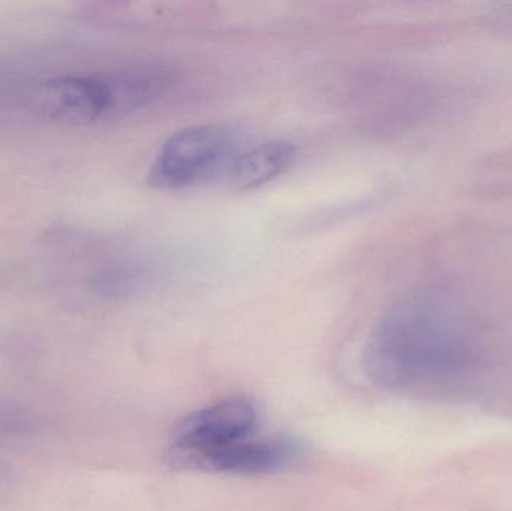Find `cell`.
<instances>
[{"instance_id":"obj_6","label":"cell","mask_w":512,"mask_h":511,"mask_svg":"<svg viewBox=\"0 0 512 511\" xmlns=\"http://www.w3.org/2000/svg\"><path fill=\"white\" fill-rule=\"evenodd\" d=\"M111 108L110 119H120L158 102L173 83L165 66L134 65L108 72Z\"/></svg>"},{"instance_id":"obj_7","label":"cell","mask_w":512,"mask_h":511,"mask_svg":"<svg viewBox=\"0 0 512 511\" xmlns=\"http://www.w3.org/2000/svg\"><path fill=\"white\" fill-rule=\"evenodd\" d=\"M295 159V147L288 141L262 140L246 143L240 150L227 185L237 191H249L285 173Z\"/></svg>"},{"instance_id":"obj_4","label":"cell","mask_w":512,"mask_h":511,"mask_svg":"<svg viewBox=\"0 0 512 511\" xmlns=\"http://www.w3.org/2000/svg\"><path fill=\"white\" fill-rule=\"evenodd\" d=\"M30 99L36 113L56 122L86 125L110 119L107 74L48 78L35 87Z\"/></svg>"},{"instance_id":"obj_3","label":"cell","mask_w":512,"mask_h":511,"mask_svg":"<svg viewBox=\"0 0 512 511\" xmlns=\"http://www.w3.org/2000/svg\"><path fill=\"white\" fill-rule=\"evenodd\" d=\"M258 432V411L246 398H228L189 414L174 428L167 459L180 468L189 459L251 438Z\"/></svg>"},{"instance_id":"obj_8","label":"cell","mask_w":512,"mask_h":511,"mask_svg":"<svg viewBox=\"0 0 512 511\" xmlns=\"http://www.w3.org/2000/svg\"><path fill=\"white\" fill-rule=\"evenodd\" d=\"M146 281V270L125 264L102 270L99 275L93 276L90 287L102 296L125 297L141 290L147 284Z\"/></svg>"},{"instance_id":"obj_2","label":"cell","mask_w":512,"mask_h":511,"mask_svg":"<svg viewBox=\"0 0 512 511\" xmlns=\"http://www.w3.org/2000/svg\"><path fill=\"white\" fill-rule=\"evenodd\" d=\"M245 144L239 132L216 123L180 129L162 144L147 182L164 191L225 183Z\"/></svg>"},{"instance_id":"obj_1","label":"cell","mask_w":512,"mask_h":511,"mask_svg":"<svg viewBox=\"0 0 512 511\" xmlns=\"http://www.w3.org/2000/svg\"><path fill=\"white\" fill-rule=\"evenodd\" d=\"M480 356L459 315L439 300L415 297L376 324L364 350V371L384 389L420 392L465 377Z\"/></svg>"},{"instance_id":"obj_5","label":"cell","mask_w":512,"mask_h":511,"mask_svg":"<svg viewBox=\"0 0 512 511\" xmlns=\"http://www.w3.org/2000/svg\"><path fill=\"white\" fill-rule=\"evenodd\" d=\"M300 453V444L291 438L254 435L224 449L189 459L179 470L258 476L283 470L291 465Z\"/></svg>"}]
</instances>
